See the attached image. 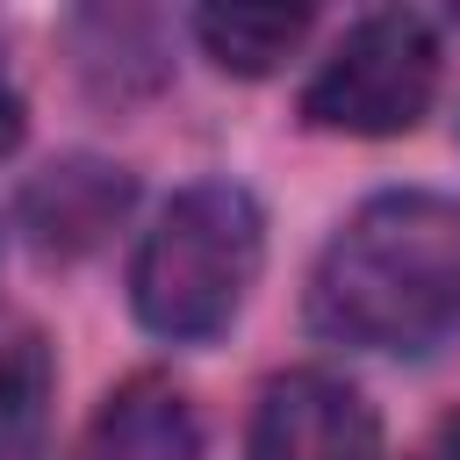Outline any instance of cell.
<instances>
[{
    "label": "cell",
    "mask_w": 460,
    "mask_h": 460,
    "mask_svg": "<svg viewBox=\"0 0 460 460\" xmlns=\"http://www.w3.org/2000/svg\"><path fill=\"white\" fill-rule=\"evenodd\" d=\"M309 323L359 352H431L460 331V201L388 187L345 216L309 273Z\"/></svg>",
    "instance_id": "6da1fadb"
},
{
    "label": "cell",
    "mask_w": 460,
    "mask_h": 460,
    "mask_svg": "<svg viewBox=\"0 0 460 460\" xmlns=\"http://www.w3.org/2000/svg\"><path fill=\"white\" fill-rule=\"evenodd\" d=\"M259 259H266V223L244 187L230 180L180 187L129 259L137 323L165 345H201L230 331V316L259 280Z\"/></svg>",
    "instance_id": "7a4b0ae2"
},
{
    "label": "cell",
    "mask_w": 460,
    "mask_h": 460,
    "mask_svg": "<svg viewBox=\"0 0 460 460\" xmlns=\"http://www.w3.org/2000/svg\"><path fill=\"white\" fill-rule=\"evenodd\" d=\"M438 93V43L424 14L381 7L338 36V50L302 86V115L338 137H402Z\"/></svg>",
    "instance_id": "3957f363"
},
{
    "label": "cell",
    "mask_w": 460,
    "mask_h": 460,
    "mask_svg": "<svg viewBox=\"0 0 460 460\" xmlns=\"http://www.w3.org/2000/svg\"><path fill=\"white\" fill-rule=\"evenodd\" d=\"M252 460H381L374 402L338 374H280L252 410Z\"/></svg>",
    "instance_id": "277c9868"
},
{
    "label": "cell",
    "mask_w": 460,
    "mask_h": 460,
    "mask_svg": "<svg viewBox=\"0 0 460 460\" xmlns=\"http://www.w3.org/2000/svg\"><path fill=\"white\" fill-rule=\"evenodd\" d=\"M79 460H201L194 402H187L172 381L137 374V381H122V388L93 410Z\"/></svg>",
    "instance_id": "5b68a950"
},
{
    "label": "cell",
    "mask_w": 460,
    "mask_h": 460,
    "mask_svg": "<svg viewBox=\"0 0 460 460\" xmlns=\"http://www.w3.org/2000/svg\"><path fill=\"white\" fill-rule=\"evenodd\" d=\"M129 208V180L101 158H65L50 165L29 201H22V223L36 230L43 252H86L101 244V230H115V216Z\"/></svg>",
    "instance_id": "8992f818"
},
{
    "label": "cell",
    "mask_w": 460,
    "mask_h": 460,
    "mask_svg": "<svg viewBox=\"0 0 460 460\" xmlns=\"http://www.w3.org/2000/svg\"><path fill=\"white\" fill-rule=\"evenodd\" d=\"M194 36H201V50H208L223 72L266 79V72H280V58L302 50L309 7H280V0H216V7L194 14Z\"/></svg>",
    "instance_id": "52a82bcc"
},
{
    "label": "cell",
    "mask_w": 460,
    "mask_h": 460,
    "mask_svg": "<svg viewBox=\"0 0 460 460\" xmlns=\"http://www.w3.org/2000/svg\"><path fill=\"white\" fill-rule=\"evenodd\" d=\"M50 424V352L36 331L0 338V460H43Z\"/></svg>",
    "instance_id": "ba28073f"
},
{
    "label": "cell",
    "mask_w": 460,
    "mask_h": 460,
    "mask_svg": "<svg viewBox=\"0 0 460 460\" xmlns=\"http://www.w3.org/2000/svg\"><path fill=\"white\" fill-rule=\"evenodd\" d=\"M14 137H22V93H14V79L0 72V151H14Z\"/></svg>",
    "instance_id": "9c48e42d"
},
{
    "label": "cell",
    "mask_w": 460,
    "mask_h": 460,
    "mask_svg": "<svg viewBox=\"0 0 460 460\" xmlns=\"http://www.w3.org/2000/svg\"><path fill=\"white\" fill-rule=\"evenodd\" d=\"M431 460H460V410L438 424V446H431Z\"/></svg>",
    "instance_id": "30bf717a"
},
{
    "label": "cell",
    "mask_w": 460,
    "mask_h": 460,
    "mask_svg": "<svg viewBox=\"0 0 460 460\" xmlns=\"http://www.w3.org/2000/svg\"><path fill=\"white\" fill-rule=\"evenodd\" d=\"M453 22H460V7H453Z\"/></svg>",
    "instance_id": "8fae6325"
}]
</instances>
